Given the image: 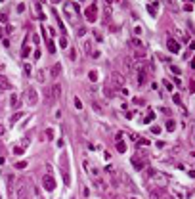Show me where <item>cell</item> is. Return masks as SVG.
Masks as SVG:
<instances>
[{
	"label": "cell",
	"mask_w": 195,
	"mask_h": 199,
	"mask_svg": "<svg viewBox=\"0 0 195 199\" xmlns=\"http://www.w3.org/2000/svg\"><path fill=\"white\" fill-rule=\"evenodd\" d=\"M59 71H61V63H56V65L52 67V71H50V75H52V77L56 78L57 75H59Z\"/></svg>",
	"instance_id": "obj_15"
},
{
	"label": "cell",
	"mask_w": 195,
	"mask_h": 199,
	"mask_svg": "<svg viewBox=\"0 0 195 199\" xmlns=\"http://www.w3.org/2000/svg\"><path fill=\"white\" fill-rule=\"evenodd\" d=\"M27 161H17V163H15V169H19V170H23V169H27Z\"/></svg>",
	"instance_id": "obj_21"
},
{
	"label": "cell",
	"mask_w": 195,
	"mask_h": 199,
	"mask_svg": "<svg viewBox=\"0 0 195 199\" xmlns=\"http://www.w3.org/2000/svg\"><path fill=\"white\" fill-rule=\"evenodd\" d=\"M90 56H92V57H94V59H98V57H100V52H98V50H96V52H92V54H90Z\"/></svg>",
	"instance_id": "obj_41"
},
{
	"label": "cell",
	"mask_w": 195,
	"mask_h": 199,
	"mask_svg": "<svg viewBox=\"0 0 195 199\" xmlns=\"http://www.w3.org/2000/svg\"><path fill=\"white\" fill-rule=\"evenodd\" d=\"M25 12V4H17V13H23Z\"/></svg>",
	"instance_id": "obj_37"
},
{
	"label": "cell",
	"mask_w": 195,
	"mask_h": 199,
	"mask_svg": "<svg viewBox=\"0 0 195 199\" xmlns=\"http://www.w3.org/2000/svg\"><path fill=\"white\" fill-rule=\"evenodd\" d=\"M27 104L33 105V107L38 104V94H36L35 88H27Z\"/></svg>",
	"instance_id": "obj_4"
},
{
	"label": "cell",
	"mask_w": 195,
	"mask_h": 199,
	"mask_svg": "<svg viewBox=\"0 0 195 199\" xmlns=\"http://www.w3.org/2000/svg\"><path fill=\"white\" fill-rule=\"evenodd\" d=\"M166 46H168L170 54H178V52H180V44H178L174 38H168V40H166Z\"/></svg>",
	"instance_id": "obj_9"
},
{
	"label": "cell",
	"mask_w": 195,
	"mask_h": 199,
	"mask_svg": "<svg viewBox=\"0 0 195 199\" xmlns=\"http://www.w3.org/2000/svg\"><path fill=\"white\" fill-rule=\"evenodd\" d=\"M25 147H13V155H23Z\"/></svg>",
	"instance_id": "obj_28"
},
{
	"label": "cell",
	"mask_w": 195,
	"mask_h": 199,
	"mask_svg": "<svg viewBox=\"0 0 195 199\" xmlns=\"http://www.w3.org/2000/svg\"><path fill=\"white\" fill-rule=\"evenodd\" d=\"M50 2H52V4H59L61 0H50Z\"/></svg>",
	"instance_id": "obj_50"
},
{
	"label": "cell",
	"mask_w": 195,
	"mask_h": 199,
	"mask_svg": "<svg viewBox=\"0 0 195 199\" xmlns=\"http://www.w3.org/2000/svg\"><path fill=\"white\" fill-rule=\"evenodd\" d=\"M63 12H65V17L69 19L71 23H75V25L78 23V6L75 4V2L67 0V2L63 4Z\"/></svg>",
	"instance_id": "obj_1"
},
{
	"label": "cell",
	"mask_w": 195,
	"mask_h": 199,
	"mask_svg": "<svg viewBox=\"0 0 195 199\" xmlns=\"http://www.w3.org/2000/svg\"><path fill=\"white\" fill-rule=\"evenodd\" d=\"M151 132H153V134H161V128H159V126H151Z\"/></svg>",
	"instance_id": "obj_38"
},
{
	"label": "cell",
	"mask_w": 195,
	"mask_h": 199,
	"mask_svg": "<svg viewBox=\"0 0 195 199\" xmlns=\"http://www.w3.org/2000/svg\"><path fill=\"white\" fill-rule=\"evenodd\" d=\"M134 35H136V36L142 35V27H140V25H136V27H134Z\"/></svg>",
	"instance_id": "obj_34"
},
{
	"label": "cell",
	"mask_w": 195,
	"mask_h": 199,
	"mask_svg": "<svg viewBox=\"0 0 195 199\" xmlns=\"http://www.w3.org/2000/svg\"><path fill=\"white\" fill-rule=\"evenodd\" d=\"M84 13H86V19H88V21H90V23H94L96 19H98V8H96V4L88 6Z\"/></svg>",
	"instance_id": "obj_5"
},
{
	"label": "cell",
	"mask_w": 195,
	"mask_h": 199,
	"mask_svg": "<svg viewBox=\"0 0 195 199\" xmlns=\"http://www.w3.org/2000/svg\"><path fill=\"white\" fill-rule=\"evenodd\" d=\"M145 81H147V71L138 65V86H143V84H145Z\"/></svg>",
	"instance_id": "obj_8"
},
{
	"label": "cell",
	"mask_w": 195,
	"mask_h": 199,
	"mask_svg": "<svg viewBox=\"0 0 195 199\" xmlns=\"http://www.w3.org/2000/svg\"><path fill=\"white\" fill-rule=\"evenodd\" d=\"M82 193H84V197H88V195H90V190H88V188H84Z\"/></svg>",
	"instance_id": "obj_46"
},
{
	"label": "cell",
	"mask_w": 195,
	"mask_h": 199,
	"mask_svg": "<svg viewBox=\"0 0 195 199\" xmlns=\"http://www.w3.org/2000/svg\"><path fill=\"white\" fill-rule=\"evenodd\" d=\"M88 78H90L92 82H96L98 81V71H90V73H88Z\"/></svg>",
	"instance_id": "obj_25"
},
{
	"label": "cell",
	"mask_w": 195,
	"mask_h": 199,
	"mask_svg": "<svg viewBox=\"0 0 195 199\" xmlns=\"http://www.w3.org/2000/svg\"><path fill=\"white\" fill-rule=\"evenodd\" d=\"M75 107H77V109H82V102H80L78 98H75Z\"/></svg>",
	"instance_id": "obj_32"
},
{
	"label": "cell",
	"mask_w": 195,
	"mask_h": 199,
	"mask_svg": "<svg viewBox=\"0 0 195 199\" xmlns=\"http://www.w3.org/2000/svg\"><path fill=\"white\" fill-rule=\"evenodd\" d=\"M59 46L61 48H67V40H65V38H59Z\"/></svg>",
	"instance_id": "obj_39"
},
{
	"label": "cell",
	"mask_w": 195,
	"mask_h": 199,
	"mask_svg": "<svg viewBox=\"0 0 195 199\" xmlns=\"http://www.w3.org/2000/svg\"><path fill=\"white\" fill-rule=\"evenodd\" d=\"M94 36H96V40H98V42H101V40H103V38H101V33H100V31H94Z\"/></svg>",
	"instance_id": "obj_33"
},
{
	"label": "cell",
	"mask_w": 195,
	"mask_h": 199,
	"mask_svg": "<svg viewBox=\"0 0 195 199\" xmlns=\"http://www.w3.org/2000/svg\"><path fill=\"white\" fill-rule=\"evenodd\" d=\"M4 132H6V130H4V126H2V125H0V136H2V134H4Z\"/></svg>",
	"instance_id": "obj_48"
},
{
	"label": "cell",
	"mask_w": 195,
	"mask_h": 199,
	"mask_svg": "<svg viewBox=\"0 0 195 199\" xmlns=\"http://www.w3.org/2000/svg\"><path fill=\"white\" fill-rule=\"evenodd\" d=\"M184 10H186V12H191V10H193V6H191V4H186V6H184Z\"/></svg>",
	"instance_id": "obj_43"
},
{
	"label": "cell",
	"mask_w": 195,
	"mask_h": 199,
	"mask_svg": "<svg viewBox=\"0 0 195 199\" xmlns=\"http://www.w3.org/2000/svg\"><path fill=\"white\" fill-rule=\"evenodd\" d=\"M10 104H12V107H19V100H17V94H13V96H12V102H10Z\"/></svg>",
	"instance_id": "obj_23"
},
{
	"label": "cell",
	"mask_w": 195,
	"mask_h": 199,
	"mask_svg": "<svg viewBox=\"0 0 195 199\" xmlns=\"http://www.w3.org/2000/svg\"><path fill=\"white\" fill-rule=\"evenodd\" d=\"M46 136L52 140V138H54V128H46Z\"/></svg>",
	"instance_id": "obj_35"
},
{
	"label": "cell",
	"mask_w": 195,
	"mask_h": 199,
	"mask_svg": "<svg viewBox=\"0 0 195 199\" xmlns=\"http://www.w3.org/2000/svg\"><path fill=\"white\" fill-rule=\"evenodd\" d=\"M130 199H138V197H130Z\"/></svg>",
	"instance_id": "obj_52"
},
{
	"label": "cell",
	"mask_w": 195,
	"mask_h": 199,
	"mask_svg": "<svg viewBox=\"0 0 195 199\" xmlns=\"http://www.w3.org/2000/svg\"><path fill=\"white\" fill-rule=\"evenodd\" d=\"M8 188L13 190V176H12V174H8Z\"/></svg>",
	"instance_id": "obj_29"
},
{
	"label": "cell",
	"mask_w": 195,
	"mask_h": 199,
	"mask_svg": "<svg viewBox=\"0 0 195 199\" xmlns=\"http://www.w3.org/2000/svg\"><path fill=\"white\" fill-rule=\"evenodd\" d=\"M92 184H94V188H98L100 191H107V182L103 180V176H96V178H92Z\"/></svg>",
	"instance_id": "obj_6"
},
{
	"label": "cell",
	"mask_w": 195,
	"mask_h": 199,
	"mask_svg": "<svg viewBox=\"0 0 195 199\" xmlns=\"http://www.w3.org/2000/svg\"><path fill=\"white\" fill-rule=\"evenodd\" d=\"M191 67H193V69H195V61H191Z\"/></svg>",
	"instance_id": "obj_51"
},
{
	"label": "cell",
	"mask_w": 195,
	"mask_h": 199,
	"mask_svg": "<svg viewBox=\"0 0 195 199\" xmlns=\"http://www.w3.org/2000/svg\"><path fill=\"white\" fill-rule=\"evenodd\" d=\"M132 165H134V169H138V170H140V169H143V161L140 159L138 155H136L134 159H132Z\"/></svg>",
	"instance_id": "obj_14"
},
{
	"label": "cell",
	"mask_w": 195,
	"mask_h": 199,
	"mask_svg": "<svg viewBox=\"0 0 195 199\" xmlns=\"http://www.w3.org/2000/svg\"><path fill=\"white\" fill-rule=\"evenodd\" d=\"M0 88H2V90H10V88H12V82H10L4 75H0Z\"/></svg>",
	"instance_id": "obj_11"
},
{
	"label": "cell",
	"mask_w": 195,
	"mask_h": 199,
	"mask_svg": "<svg viewBox=\"0 0 195 199\" xmlns=\"http://www.w3.org/2000/svg\"><path fill=\"white\" fill-rule=\"evenodd\" d=\"M84 52H86L88 54V56H90V54H92V42H90V40H86V42H84Z\"/></svg>",
	"instance_id": "obj_19"
},
{
	"label": "cell",
	"mask_w": 195,
	"mask_h": 199,
	"mask_svg": "<svg viewBox=\"0 0 195 199\" xmlns=\"http://www.w3.org/2000/svg\"><path fill=\"white\" fill-rule=\"evenodd\" d=\"M111 82H113V86H122V84H124V77H122V73L113 71V73H111Z\"/></svg>",
	"instance_id": "obj_7"
},
{
	"label": "cell",
	"mask_w": 195,
	"mask_h": 199,
	"mask_svg": "<svg viewBox=\"0 0 195 199\" xmlns=\"http://www.w3.org/2000/svg\"><path fill=\"white\" fill-rule=\"evenodd\" d=\"M153 119H155V113H149L147 117L143 119V123H151V121H153Z\"/></svg>",
	"instance_id": "obj_31"
},
{
	"label": "cell",
	"mask_w": 195,
	"mask_h": 199,
	"mask_svg": "<svg viewBox=\"0 0 195 199\" xmlns=\"http://www.w3.org/2000/svg\"><path fill=\"white\" fill-rule=\"evenodd\" d=\"M191 92H195V78L191 81Z\"/></svg>",
	"instance_id": "obj_47"
},
{
	"label": "cell",
	"mask_w": 195,
	"mask_h": 199,
	"mask_svg": "<svg viewBox=\"0 0 195 199\" xmlns=\"http://www.w3.org/2000/svg\"><path fill=\"white\" fill-rule=\"evenodd\" d=\"M151 199H159V195H157V193H151Z\"/></svg>",
	"instance_id": "obj_49"
},
{
	"label": "cell",
	"mask_w": 195,
	"mask_h": 199,
	"mask_svg": "<svg viewBox=\"0 0 195 199\" xmlns=\"http://www.w3.org/2000/svg\"><path fill=\"white\" fill-rule=\"evenodd\" d=\"M92 109H94V111L98 113V115H101V113H103V107H101V105L98 104V102H94V100H92Z\"/></svg>",
	"instance_id": "obj_16"
},
{
	"label": "cell",
	"mask_w": 195,
	"mask_h": 199,
	"mask_svg": "<svg viewBox=\"0 0 195 199\" xmlns=\"http://www.w3.org/2000/svg\"><path fill=\"white\" fill-rule=\"evenodd\" d=\"M86 35V27H78L77 29V36H84Z\"/></svg>",
	"instance_id": "obj_27"
},
{
	"label": "cell",
	"mask_w": 195,
	"mask_h": 199,
	"mask_svg": "<svg viewBox=\"0 0 195 199\" xmlns=\"http://www.w3.org/2000/svg\"><path fill=\"white\" fill-rule=\"evenodd\" d=\"M36 81H38V82H44V71L42 69L36 71Z\"/></svg>",
	"instance_id": "obj_26"
},
{
	"label": "cell",
	"mask_w": 195,
	"mask_h": 199,
	"mask_svg": "<svg viewBox=\"0 0 195 199\" xmlns=\"http://www.w3.org/2000/svg\"><path fill=\"white\" fill-rule=\"evenodd\" d=\"M165 2L170 6V10H172V12H178V4L174 2V0H165Z\"/></svg>",
	"instance_id": "obj_22"
},
{
	"label": "cell",
	"mask_w": 195,
	"mask_h": 199,
	"mask_svg": "<svg viewBox=\"0 0 195 199\" xmlns=\"http://www.w3.org/2000/svg\"><path fill=\"white\" fill-rule=\"evenodd\" d=\"M23 69H25V75H31V65H29V63L23 65Z\"/></svg>",
	"instance_id": "obj_36"
},
{
	"label": "cell",
	"mask_w": 195,
	"mask_h": 199,
	"mask_svg": "<svg viewBox=\"0 0 195 199\" xmlns=\"http://www.w3.org/2000/svg\"><path fill=\"white\" fill-rule=\"evenodd\" d=\"M165 86H166V90H168V92H172V84H170V82H168V81H166V82H165Z\"/></svg>",
	"instance_id": "obj_42"
},
{
	"label": "cell",
	"mask_w": 195,
	"mask_h": 199,
	"mask_svg": "<svg viewBox=\"0 0 195 199\" xmlns=\"http://www.w3.org/2000/svg\"><path fill=\"white\" fill-rule=\"evenodd\" d=\"M40 56H42V54H40V50H35V59H40Z\"/></svg>",
	"instance_id": "obj_44"
},
{
	"label": "cell",
	"mask_w": 195,
	"mask_h": 199,
	"mask_svg": "<svg viewBox=\"0 0 195 199\" xmlns=\"http://www.w3.org/2000/svg\"><path fill=\"white\" fill-rule=\"evenodd\" d=\"M0 21H2V23H8V17H6V13H0Z\"/></svg>",
	"instance_id": "obj_40"
},
{
	"label": "cell",
	"mask_w": 195,
	"mask_h": 199,
	"mask_svg": "<svg viewBox=\"0 0 195 199\" xmlns=\"http://www.w3.org/2000/svg\"><path fill=\"white\" fill-rule=\"evenodd\" d=\"M166 128H168V132H172V130L176 128V123H174V119H168V121H166Z\"/></svg>",
	"instance_id": "obj_18"
},
{
	"label": "cell",
	"mask_w": 195,
	"mask_h": 199,
	"mask_svg": "<svg viewBox=\"0 0 195 199\" xmlns=\"http://www.w3.org/2000/svg\"><path fill=\"white\" fill-rule=\"evenodd\" d=\"M23 115H25V113H21V111L13 113V115H12V119H10V123H12V125H15V123H19V121L23 119Z\"/></svg>",
	"instance_id": "obj_13"
},
{
	"label": "cell",
	"mask_w": 195,
	"mask_h": 199,
	"mask_svg": "<svg viewBox=\"0 0 195 199\" xmlns=\"http://www.w3.org/2000/svg\"><path fill=\"white\" fill-rule=\"evenodd\" d=\"M50 94H52V104H56V102L61 100V84H59V82L50 84Z\"/></svg>",
	"instance_id": "obj_2"
},
{
	"label": "cell",
	"mask_w": 195,
	"mask_h": 199,
	"mask_svg": "<svg viewBox=\"0 0 195 199\" xmlns=\"http://www.w3.org/2000/svg\"><path fill=\"white\" fill-rule=\"evenodd\" d=\"M117 151H121V153L126 151V144H124V142H121V140L117 142Z\"/></svg>",
	"instance_id": "obj_20"
},
{
	"label": "cell",
	"mask_w": 195,
	"mask_h": 199,
	"mask_svg": "<svg viewBox=\"0 0 195 199\" xmlns=\"http://www.w3.org/2000/svg\"><path fill=\"white\" fill-rule=\"evenodd\" d=\"M103 92H105V96H113V90H111V88H105Z\"/></svg>",
	"instance_id": "obj_45"
},
{
	"label": "cell",
	"mask_w": 195,
	"mask_h": 199,
	"mask_svg": "<svg viewBox=\"0 0 195 199\" xmlns=\"http://www.w3.org/2000/svg\"><path fill=\"white\" fill-rule=\"evenodd\" d=\"M147 12L151 13V15H157V4H149L147 6Z\"/></svg>",
	"instance_id": "obj_24"
},
{
	"label": "cell",
	"mask_w": 195,
	"mask_h": 199,
	"mask_svg": "<svg viewBox=\"0 0 195 199\" xmlns=\"http://www.w3.org/2000/svg\"><path fill=\"white\" fill-rule=\"evenodd\" d=\"M42 186H44V190H46V191H54V190H56V180H54L52 174H46V176H44Z\"/></svg>",
	"instance_id": "obj_3"
},
{
	"label": "cell",
	"mask_w": 195,
	"mask_h": 199,
	"mask_svg": "<svg viewBox=\"0 0 195 199\" xmlns=\"http://www.w3.org/2000/svg\"><path fill=\"white\" fill-rule=\"evenodd\" d=\"M25 199H29V197H25Z\"/></svg>",
	"instance_id": "obj_53"
},
{
	"label": "cell",
	"mask_w": 195,
	"mask_h": 199,
	"mask_svg": "<svg viewBox=\"0 0 195 199\" xmlns=\"http://www.w3.org/2000/svg\"><path fill=\"white\" fill-rule=\"evenodd\" d=\"M27 191H29L27 184H25V182H19V188H17V191H15V193H17V197H19V199H25Z\"/></svg>",
	"instance_id": "obj_10"
},
{
	"label": "cell",
	"mask_w": 195,
	"mask_h": 199,
	"mask_svg": "<svg viewBox=\"0 0 195 199\" xmlns=\"http://www.w3.org/2000/svg\"><path fill=\"white\" fill-rule=\"evenodd\" d=\"M46 46H48V52L50 54H56V46H54L52 38H46Z\"/></svg>",
	"instance_id": "obj_17"
},
{
	"label": "cell",
	"mask_w": 195,
	"mask_h": 199,
	"mask_svg": "<svg viewBox=\"0 0 195 199\" xmlns=\"http://www.w3.org/2000/svg\"><path fill=\"white\" fill-rule=\"evenodd\" d=\"M31 54V48H29V40H23V48H21V57H29Z\"/></svg>",
	"instance_id": "obj_12"
},
{
	"label": "cell",
	"mask_w": 195,
	"mask_h": 199,
	"mask_svg": "<svg viewBox=\"0 0 195 199\" xmlns=\"http://www.w3.org/2000/svg\"><path fill=\"white\" fill-rule=\"evenodd\" d=\"M132 44H134V46H138V48H143V42H142L140 38H134V40H132Z\"/></svg>",
	"instance_id": "obj_30"
}]
</instances>
